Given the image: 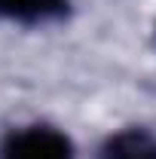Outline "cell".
<instances>
[{
	"instance_id": "6da1fadb",
	"label": "cell",
	"mask_w": 156,
	"mask_h": 159,
	"mask_svg": "<svg viewBox=\"0 0 156 159\" xmlns=\"http://www.w3.org/2000/svg\"><path fill=\"white\" fill-rule=\"evenodd\" d=\"M0 159H74V144L52 125H25L3 138Z\"/></svg>"
},
{
	"instance_id": "7a4b0ae2",
	"label": "cell",
	"mask_w": 156,
	"mask_h": 159,
	"mask_svg": "<svg viewBox=\"0 0 156 159\" xmlns=\"http://www.w3.org/2000/svg\"><path fill=\"white\" fill-rule=\"evenodd\" d=\"M101 159H156V135L147 129H122L104 141Z\"/></svg>"
},
{
	"instance_id": "3957f363",
	"label": "cell",
	"mask_w": 156,
	"mask_h": 159,
	"mask_svg": "<svg viewBox=\"0 0 156 159\" xmlns=\"http://www.w3.org/2000/svg\"><path fill=\"white\" fill-rule=\"evenodd\" d=\"M3 19L21 21V25H40L67 16V0H0Z\"/></svg>"
}]
</instances>
